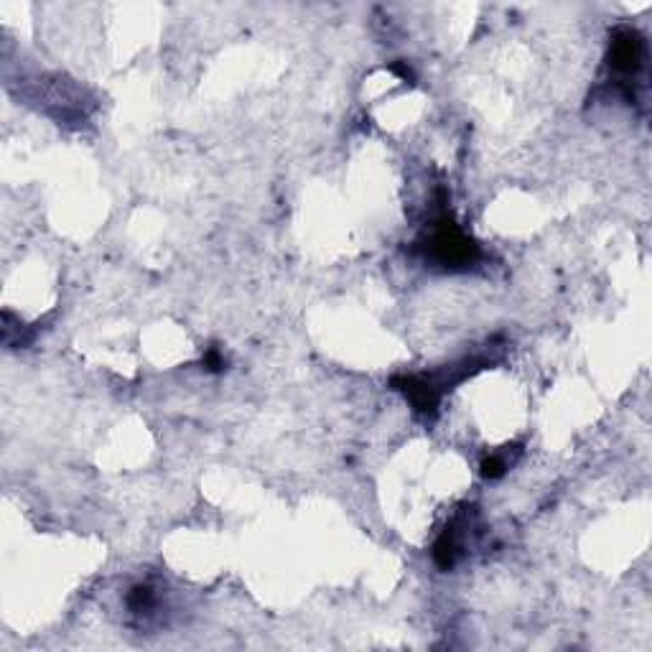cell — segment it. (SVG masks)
<instances>
[{
  "label": "cell",
  "instance_id": "6da1fadb",
  "mask_svg": "<svg viewBox=\"0 0 652 652\" xmlns=\"http://www.w3.org/2000/svg\"><path fill=\"white\" fill-rule=\"evenodd\" d=\"M428 255L446 268H464L479 258V250L454 222L441 220L439 227L433 230L431 242H428Z\"/></svg>",
  "mask_w": 652,
  "mask_h": 652
},
{
  "label": "cell",
  "instance_id": "7a4b0ae2",
  "mask_svg": "<svg viewBox=\"0 0 652 652\" xmlns=\"http://www.w3.org/2000/svg\"><path fill=\"white\" fill-rule=\"evenodd\" d=\"M612 69L622 74H635L637 69L642 67V59H645V49H642V39L632 29H619L614 34L612 41Z\"/></svg>",
  "mask_w": 652,
  "mask_h": 652
},
{
  "label": "cell",
  "instance_id": "3957f363",
  "mask_svg": "<svg viewBox=\"0 0 652 652\" xmlns=\"http://www.w3.org/2000/svg\"><path fill=\"white\" fill-rule=\"evenodd\" d=\"M505 461L500 459V456H489L487 461H484L482 464V474L487 479H497V477H502V474H505Z\"/></svg>",
  "mask_w": 652,
  "mask_h": 652
}]
</instances>
